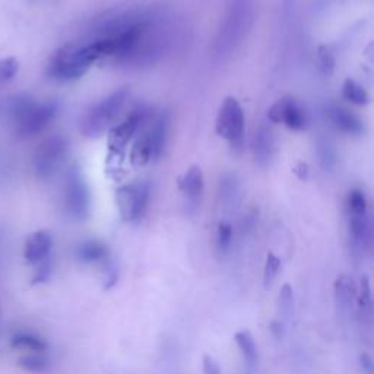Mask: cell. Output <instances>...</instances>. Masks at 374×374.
I'll list each match as a JSON object with an SVG mask.
<instances>
[{
  "label": "cell",
  "instance_id": "obj_27",
  "mask_svg": "<svg viewBox=\"0 0 374 374\" xmlns=\"http://www.w3.org/2000/svg\"><path fill=\"white\" fill-rule=\"evenodd\" d=\"M358 292V307L361 310V315H370L373 307V299H371V285L367 276H363L360 280V290Z\"/></svg>",
  "mask_w": 374,
  "mask_h": 374
},
{
  "label": "cell",
  "instance_id": "obj_13",
  "mask_svg": "<svg viewBox=\"0 0 374 374\" xmlns=\"http://www.w3.org/2000/svg\"><path fill=\"white\" fill-rule=\"evenodd\" d=\"M327 116H329L331 121L342 132H345L348 135H354V136H360L364 133L363 121L344 107H338V105L329 107L327 108Z\"/></svg>",
  "mask_w": 374,
  "mask_h": 374
},
{
  "label": "cell",
  "instance_id": "obj_8",
  "mask_svg": "<svg viewBox=\"0 0 374 374\" xmlns=\"http://www.w3.org/2000/svg\"><path fill=\"white\" fill-rule=\"evenodd\" d=\"M68 154V140L60 136H52L45 140L37 152L36 170L41 179H49L63 164Z\"/></svg>",
  "mask_w": 374,
  "mask_h": 374
},
{
  "label": "cell",
  "instance_id": "obj_3",
  "mask_svg": "<svg viewBox=\"0 0 374 374\" xmlns=\"http://www.w3.org/2000/svg\"><path fill=\"white\" fill-rule=\"evenodd\" d=\"M17 117V132L28 137L43 132L56 117L57 107L54 104L38 105L33 100H20L13 108Z\"/></svg>",
  "mask_w": 374,
  "mask_h": 374
},
{
  "label": "cell",
  "instance_id": "obj_32",
  "mask_svg": "<svg viewBox=\"0 0 374 374\" xmlns=\"http://www.w3.org/2000/svg\"><path fill=\"white\" fill-rule=\"evenodd\" d=\"M38 264H40V267H38V269L36 271V275H34V284L45 283V280L50 278V275L53 272V264H52L49 257H45Z\"/></svg>",
  "mask_w": 374,
  "mask_h": 374
},
{
  "label": "cell",
  "instance_id": "obj_9",
  "mask_svg": "<svg viewBox=\"0 0 374 374\" xmlns=\"http://www.w3.org/2000/svg\"><path fill=\"white\" fill-rule=\"evenodd\" d=\"M276 154L275 133L268 124H260L253 137V155L260 167L272 164Z\"/></svg>",
  "mask_w": 374,
  "mask_h": 374
},
{
  "label": "cell",
  "instance_id": "obj_21",
  "mask_svg": "<svg viewBox=\"0 0 374 374\" xmlns=\"http://www.w3.org/2000/svg\"><path fill=\"white\" fill-rule=\"evenodd\" d=\"M18 364L29 373H45L52 367L50 358L45 355V352H31L25 354L20 358Z\"/></svg>",
  "mask_w": 374,
  "mask_h": 374
},
{
  "label": "cell",
  "instance_id": "obj_16",
  "mask_svg": "<svg viewBox=\"0 0 374 374\" xmlns=\"http://www.w3.org/2000/svg\"><path fill=\"white\" fill-rule=\"evenodd\" d=\"M168 124H170L168 114L164 113L155 120L152 126L147 130L149 136V142H151L152 160H157L164 149L167 135H168Z\"/></svg>",
  "mask_w": 374,
  "mask_h": 374
},
{
  "label": "cell",
  "instance_id": "obj_31",
  "mask_svg": "<svg viewBox=\"0 0 374 374\" xmlns=\"http://www.w3.org/2000/svg\"><path fill=\"white\" fill-rule=\"evenodd\" d=\"M335 56L326 49V47H320L319 49V65H320V70L324 75H331L335 70Z\"/></svg>",
  "mask_w": 374,
  "mask_h": 374
},
{
  "label": "cell",
  "instance_id": "obj_11",
  "mask_svg": "<svg viewBox=\"0 0 374 374\" xmlns=\"http://www.w3.org/2000/svg\"><path fill=\"white\" fill-rule=\"evenodd\" d=\"M145 119L144 110H135L130 113L126 119H124L120 124L114 126L110 132V145L114 149H121L129 144V140L133 137V135L137 132L140 123Z\"/></svg>",
  "mask_w": 374,
  "mask_h": 374
},
{
  "label": "cell",
  "instance_id": "obj_19",
  "mask_svg": "<svg viewBox=\"0 0 374 374\" xmlns=\"http://www.w3.org/2000/svg\"><path fill=\"white\" fill-rule=\"evenodd\" d=\"M76 257L84 263H98L108 257V248L98 240H87L77 246Z\"/></svg>",
  "mask_w": 374,
  "mask_h": 374
},
{
  "label": "cell",
  "instance_id": "obj_36",
  "mask_svg": "<svg viewBox=\"0 0 374 374\" xmlns=\"http://www.w3.org/2000/svg\"><path fill=\"white\" fill-rule=\"evenodd\" d=\"M294 171H295V174L299 176V179H301V180H306V179H307V174H308L307 164L300 163V164H299V168H295Z\"/></svg>",
  "mask_w": 374,
  "mask_h": 374
},
{
  "label": "cell",
  "instance_id": "obj_26",
  "mask_svg": "<svg viewBox=\"0 0 374 374\" xmlns=\"http://www.w3.org/2000/svg\"><path fill=\"white\" fill-rule=\"evenodd\" d=\"M280 269V260L276 255L272 252L268 253L267 256V263H264V271H263V285L264 288H271L272 284L275 283V279L279 274Z\"/></svg>",
  "mask_w": 374,
  "mask_h": 374
},
{
  "label": "cell",
  "instance_id": "obj_25",
  "mask_svg": "<svg viewBox=\"0 0 374 374\" xmlns=\"http://www.w3.org/2000/svg\"><path fill=\"white\" fill-rule=\"evenodd\" d=\"M347 211L348 215H358L368 212V204L367 197L363 190L352 189L347 196Z\"/></svg>",
  "mask_w": 374,
  "mask_h": 374
},
{
  "label": "cell",
  "instance_id": "obj_2",
  "mask_svg": "<svg viewBox=\"0 0 374 374\" xmlns=\"http://www.w3.org/2000/svg\"><path fill=\"white\" fill-rule=\"evenodd\" d=\"M129 97L128 88H120L110 96L103 98L100 103L94 104L80 120V130L87 137H100L120 113L123 105Z\"/></svg>",
  "mask_w": 374,
  "mask_h": 374
},
{
  "label": "cell",
  "instance_id": "obj_34",
  "mask_svg": "<svg viewBox=\"0 0 374 374\" xmlns=\"http://www.w3.org/2000/svg\"><path fill=\"white\" fill-rule=\"evenodd\" d=\"M360 366L366 374H374V361L370 354L363 352L360 355Z\"/></svg>",
  "mask_w": 374,
  "mask_h": 374
},
{
  "label": "cell",
  "instance_id": "obj_15",
  "mask_svg": "<svg viewBox=\"0 0 374 374\" xmlns=\"http://www.w3.org/2000/svg\"><path fill=\"white\" fill-rule=\"evenodd\" d=\"M234 341H236V344L243 355L246 368L250 373L255 371V368L257 367L259 351H257L256 341H255L252 332L250 331H239L236 335H234Z\"/></svg>",
  "mask_w": 374,
  "mask_h": 374
},
{
  "label": "cell",
  "instance_id": "obj_24",
  "mask_svg": "<svg viewBox=\"0 0 374 374\" xmlns=\"http://www.w3.org/2000/svg\"><path fill=\"white\" fill-rule=\"evenodd\" d=\"M342 96L355 105H366L370 100L367 91L354 80H345L342 85Z\"/></svg>",
  "mask_w": 374,
  "mask_h": 374
},
{
  "label": "cell",
  "instance_id": "obj_30",
  "mask_svg": "<svg viewBox=\"0 0 374 374\" xmlns=\"http://www.w3.org/2000/svg\"><path fill=\"white\" fill-rule=\"evenodd\" d=\"M319 158H320V164L324 170H332L336 165L335 151L327 142H323L319 145Z\"/></svg>",
  "mask_w": 374,
  "mask_h": 374
},
{
  "label": "cell",
  "instance_id": "obj_23",
  "mask_svg": "<svg viewBox=\"0 0 374 374\" xmlns=\"http://www.w3.org/2000/svg\"><path fill=\"white\" fill-rule=\"evenodd\" d=\"M149 161H152V151H151V142L148 132H144L137 137L132 148V163L135 165H145Z\"/></svg>",
  "mask_w": 374,
  "mask_h": 374
},
{
  "label": "cell",
  "instance_id": "obj_4",
  "mask_svg": "<svg viewBox=\"0 0 374 374\" xmlns=\"http://www.w3.org/2000/svg\"><path fill=\"white\" fill-rule=\"evenodd\" d=\"M151 195V187L145 181L124 184L116 190V202L123 221H137L144 216Z\"/></svg>",
  "mask_w": 374,
  "mask_h": 374
},
{
  "label": "cell",
  "instance_id": "obj_35",
  "mask_svg": "<svg viewBox=\"0 0 374 374\" xmlns=\"http://www.w3.org/2000/svg\"><path fill=\"white\" fill-rule=\"evenodd\" d=\"M284 327H285V324L283 322H280V320H274L271 323V332L274 334V336L276 339H280V338L284 336Z\"/></svg>",
  "mask_w": 374,
  "mask_h": 374
},
{
  "label": "cell",
  "instance_id": "obj_6",
  "mask_svg": "<svg viewBox=\"0 0 374 374\" xmlns=\"http://www.w3.org/2000/svg\"><path fill=\"white\" fill-rule=\"evenodd\" d=\"M65 204L69 215L77 221H85L91 214V195L81 171L73 168L66 183Z\"/></svg>",
  "mask_w": 374,
  "mask_h": 374
},
{
  "label": "cell",
  "instance_id": "obj_28",
  "mask_svg": "<svg viewBox=\"0 0 374 374\" xmlns=\"http://www.w3.org/2000/svg\"><path fill=\"white\" fill-rule=\"evenodd\" d=\"M232 240V227L228 223H220L216 230V248L221 255L227 253L231 247Z\"/></svg>",
  "mask_w": 374,
  "mask_h": 374
},
{
  "label": "cell",
  "instance_id": "obj_29",
  "mask_svg": "<svg viewBox=\"0 0 374 374\" xmlns=\"http://www.w3.org/2000/svg\"><path fill=\"white\" fill-rule=\"evenodd\" d=\"M20 70V61L15 57H6L0 60V82L12 81Z\"/></svg>",
  "mask_w": 374,
  "mask_h": 374
},
{
  "label": "cell",
  "instance_id": "obj_18",
  "mask_svg": "<svg viewBox=\"0 0 374 374\" xmlns=\"http://www.w3.org/2000/svg\"><path fill=\"white\" fill-rule=\"evenodd\" d=\"M180 187L183 193H186V196L190 200H197L205 187V179H204V173H202L200 167L193 165L187 170L180 181Z\"/></svg>",
  "mask_w": 374,
  "mask_h": 374
},
{
  "label": "cell",
  "instance_id": "obj_10",
  "mask_svg": "<svg viewBox=\"0 0 374 374\" xmlns=\"http://www.w3.org/2000/svg\"><path fill=\"white\" fill-rule=\"evenodd\" d=\"M350 239L354 250L363 253L371 246V220L368 212L348 215Z\"/></svg>",
  "mask_w": 374,
  "mask_h": 374
},
{
  "label": "cell",
  "instance_id": "obj_20",
  "mask_svg": "<svg viewBox=\"0 0 374 374\" xmlns=\"http://www.w3.org/2000/svg\"><path fill=\"white\" fill-rule=\"evenodd\" d=\"M10 344L13 348L28 350L33 352H45L49 350V342H47L43 336H38L31 332H21L13 335Z\"/></svg>",
  "mask_w": 374,
  "mask_h": 374
},
{
  "label": "cell",
  "instance_id": "obj_7",
  "mask_svg": "<svg viewBox=\"0 0 374 374\" xmlns=\"http://www.w3.org/2000/svg\"><path fill=\"white\" fill-rule=\"evenodd\" d=\"M76 49L77 45L68 44L56 52L47 70L52 77L59 81H76L88 72L91 66L76 56Z\"/></svg>",
  "mask_w": 374,
  "mask_h": 374
},
{
  "label": "cell",
  "instance_id": "obj_33",
  "mask_svg": "<svg viewBox=\"0 0 374 374\" xmlns=\"http://www.w3.org/2000/svg\"><path fill=\"white\" fill-rule=\"evenodd\" d=\"M202 368H204V374H221L220 364L216 363L215 358L212 355H204V360H202Z\"/></svg>",
  "mask_w": 374,
  "mask_h": 374
},
{
  "label": "cell",
  "instance_id": "obj_1",
  "mask_svg": "<svg viewBox=\"0 0 374 374\" xmlns=\"http://www.w3.org/2000/svg\"><path fill=\"white\" fill-rule=\"evenodd\" d=\"M255 17V0H231L224 25L218 33L215 54L225 57L243 41L252 28Z\"/></svg>",
  "mask_w": 374,
  "mask_h": 374
},
{
  "label": "cell",
  "instance_id": "obj_12",
  "mask_svg": "<svg viewBox=\"0 0 374 374\" xmlns=\"http://www.w3.org/2000/svg\"><path fill=\"white\" fill-rule=\"evenodd\" d=\"M52 247H53L52 234L45 230L37 231L27 240L25 259L29 263H40L45 257L50 256Z\"/></svg>",
  "mask_w": 374,
  "mask_h": 374
},
{
  "label": "cell",
  "instance_id": "obj_5",
  "mask_svg": "<svg viewBox=\"0 0 374 374\" xmlns=\"http://www.w3.org/2000/svg\"><path fill=\"white\" fill-rule=\"evenodd\" d=\"M216 133L232 145L240 147L244 136V113L240 103L228 97L220 107L216 116Z\"/></svg>",
  "mask_w": 374,
  "mask_h": 374
},
{
  "label": "cell",
  "instance_id": "obj_14",
  "mask_svg": "<svg viewBox=\"0 0 374 374\" xmlns=\"http://www.w3.org/2000/svg\"><path fill=\"white\" fill-rule=\"evenodd\" d=\"M334 291H335V301L338 306V311L341 315L347 316L350 313L355 292H357L352 279L347 275H339L335 280Z\"/></svg>",
  "mask_w": 374,
  "mask_h": 374
},
{
  "label": "cell",
  "instance_id": "obj_22",
  "mask_svg": "<svg viewBox=\"0 0 374 374\" xmlns=\"http://www.w3.org/2000/svg\"><path fill=\"white\" fill-rule=\"evenodd\" d=\"M278 310L280 315V322L284 324L290 323L294 317V291L292 287L287 283L280 287L278 295Z\"/></svg>",
  "mask_w": 374,
  "mask_h": 374
},
{
  "label": "cell",
  "instance_id": "obj_17",
  "mask_svg": "<svg viewBox=\"0 0 374 374\" xmlns=\"http://www.w3.org/2000/svg\"><path fill=\"white\" fill-rule=\"evenodd\" d=\"M285 126L291 130H301L306 128V113L303 107L291 97L283 98V120Z\"/></svg>",
  "mask_w": 374,
  "mask_h": 374
}]
</instances>
